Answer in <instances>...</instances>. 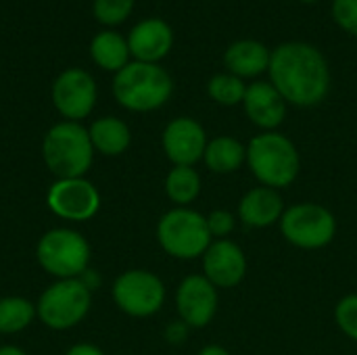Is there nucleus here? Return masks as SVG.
Wrapping results in <instances>:
<instances>
[{"mask_svg":"<svg viewBox=\"0 0 357 355\" xmlns=\"http://www.w3.org/2000/svg\"><path fill=\"white\" fill-rule=\"evenodd\" d=\"M278 226L289 245L305 251L328 247L339 228L335 213L316 201H301L287 207Z\"/></svg>","mask_w":357,"mask_h":355,"instance_id":"6","label":"nucleus"},{"mask_svg":"<svg viewBox=\"0 0 357 355\" xmlns=\"http://www.w3.org/2000/svg\"><path fill=\"white\" fill-rule=\"evenodd\" d=\"M92 61L105 71H121L130 63V46L115 31H100L90 42Z\"/></svg>","mask_w":357,"mask_h":355,"instance_id":"21","label":"nucleus"},{"mask_svg":"<svg viewBox=\"0 0 357 355\" xmlns=\"http://www.w3.org/2000/svg\"><path fill=\"white\" fill-rule=\"evenodd\" d=\"M42 157L56 180L84 178L94 161V146L88 130L77 121L52 126L42 140Z\"/></svg>","mask_w":357,"mask_h":355,"instance_id":"4","label":"nucleus"},{"mask_svg":"<svg viewBox=\"0 0 357 355\" xmlns=\"http://www.w3.org/2000/svg\"><path fill=\"white\" fill-rule=\"evenodd\" d=\"M134 0H94V17L105 25H117L130 17Z\"/></svg>","mask_w":357,"mask_h":355,"instance_id":"26","label":"nucleus"},{"mask_svg":"<svg viewBox=\"0 0 357 355\" xmlns=\"http://www.w3.org/2000/svg\"><path fill=\"white\" fill-rule=\"evenodd\" d=\"M174 92V80L157 63L132 61L115 73L113 94L117 103L136 113L163 107Z\"/></svg>","mask_w":357,"mask_h":355,"instance_id":"3","label":"nucleus"},{"mask_svg":"<svg viewBox=\"0 0 357 355\" xmlns=\"http://www.w3.org/2000/svg\"><path fill=\"white\" fill-rule=\"evenodd\" d=\"M301 2H305V4H312V2H316V0H301Z\"/></svg>","mask_w":357,"mask_h":355,"instance_id":"33","label":"nucleus"},{"mask_svg":"<svg viewBox=\"0 0 357 355\" xmlns=\"http://www.w3.org/2000/svg\"><path fill=\"white\" fill-rule=\"evenodd\" d=\"M92 305V291L79 280H56L36 303V316L52 331H69L77 326Z\"/></svg>","mask_w":357,"mask_h":355,"instance_id":"8","label":"nucleus"},{"mask_svg":"<svg viewBox=\"0 0 357 355\" xmlns=\"http://www.w3.org/2000/svg\"><path fill=\"white\" fill-rule=\"evenodd\" d=\"M165 285L163 280L142 268L126 270L117 276L113 285L115 305L132 318L155 316L165 303Z\"/></svg>","mask_w":357,"mask_h":355,"instance_id":"9","label":"nucleus"},{"mask_svg":"<svg viewBox=\"0 0 357 355\" xmlns=\"http://www.w3.org/2000/svg\"><path fill=\"white\" fill-rule=\"evenodd\" d=\"M157 243L169 257L188 262L203 257L213 239L201 211L192 207H174L157 222Z\"/></svg>","mask_w":357,"mask_h":355,"instance_id":"5","label":"nucleus"},{"mask_svg":"<svg viewBox=\"0 0 357 355\" xmlns=\"http://www.w3.org/2000/svg\"><path fill=\"white\" fill-rule=\"evenodd\" d=\"M284 209L280 190L259 184L241 197L236 216L249 228H270L280 222Z\"/></svg>","mask_w":357,"mask_h":355,"instance_id":"16","label":"nucleus"},{"mask_svg":"<svg viewBox=\"0 0 357 355\" xmlns=\"http://www.w3.org/2000/svg\"><path fill=\"white\" fill-rule=\"evenodd\" d=\"M0 355H27L23 349L15 347V345H2L0 347Z\"/></svg>","mask_w":357,"mask_h":355,"instance_id":"32","label":"nucleus"},{"mask_svg":"<svg viewBox=\"0 0 357 355\" xmlns=\"http://www.w3.org/2000/svg\"><path fill=\"white\" fill-rule=\"evenodd\" d=\"M203 276L215 289H234L238 287L249 270L247 255L230 239L213 241L203 253Z\"/></svg>","mask_w":357,"mask_h":355,"instance_id":"14","label":"nucleus"},{"mask_svg":"<svg viewBox=\"0 0 357 355\" xmlns=\"http://www.w3.org/2000/svg\"><path fill=\"white\" fill-rule=\"evenodd\" d=\"M220 289H215L203 274L186 276L176 291V310L188 328H205L218 314Z\"/></svg>","mask_w":357,"mask_h":355,"instance_id":"11","label":"nucleus"},{"mask_svg":"<svg viewBox=\"0 0 357 355\" xmlns=\"http://www.w3.org/2000/svg\"><path fill=\"white\" fill-rule=\"evenodd\" d=\"M335 324L347 339L357 343V293H349L337 301Z\"/></svg>","mask_w":357,"mask_h":355,"instance_id":"25","label":"nucleus"},{"mask_svg":"<svg viewBox=\"0 0 357 355\" xmlns=\"http://www.w3.org/2000/svg\"><path fill=\"white\" fill-rule=\"evenodd\" d=\"M272 52L266 48V44L257 40H236L232 42L224 52V65L228 67V73L236 77H257L270 67Z\"/></svg>","mask_w":357,"mask_h":355,"instance_id":"18","label":"nucleus"},{"mask_svg":"<svg viewBox=\"0 0 357 355\" xmlns=\"http://www.w3.org/2000/svg\"><path fill=\"white\" fill-rule=\"evenodd\" d=\"M36 257L42 270L59 280L82 278L90 264V245L75 230L54 228L40 236Z\"/></svg>","mask_w":357,"mask_h":355,"instance_id":"7","label":"nucleus"},{"mask_svg":"<svg viewBox=\"0 0 357 355\" xmlns=\"http://www.w3.org/2000/svg\"><path fill=\"white\" fill-rule=\"evenodd\" d=\"M130 54L142 63L161 61L174 46V31L163 19H144L128 36Z\"/></svg>","mask_w":357,"mask_h":355,"instance_id":"17","label":"nucleus"},{"mask_svg":"<svg viewBox=\"0 0 357 355\" xmlns=\"http://www.w3.org/2000/svg\"><path fill=\"white\" fill-rule=\"evenodd\" d=\"M203 163L211 174L230 176L247 163V144L234 136H215L207 142Z\"/></svg>","mask_w":357,"mask_h":355,"instance_id":"19","label":"nucleus"},{"mask_svg":"<svg viewBox=\"0 0 357 355\" xmlns=\"http://www.w3.org/2000/svg\"><path fill=\"white\" fill-rule=\"evenodd\" d=\"M48 209L69 222H86L100 209V195L86 178L56 180L46 192Z\"/></svg>","mask_w":357,"mask_h":355,"instance_id":"10","label":"nucleus"},{"mask_svg":"<svg viewBox=\"0 0 357 355\" xmlns=\"http://www.w3.org/2000/svg\"><path fill=\"white\" fill-rule=\"evenodd\" d=\"M36 318V305L25 297L0 299V335H15L25 331Z\"/></svg>","mask_w":357,"mask_h":355,"instance_id":"23","label":"nucleus"},{"mask_svg":"<svg viewBox=\"0 0 357 355\" xmlns=\"http://www.w3.org/2000/svg\"><path fill=\"white\" fill-rule=\"evenodd\" d=\"M207 132L192 117H176L172 119L161 136V146L172 165H188L203 161L207 149Z\"/></svg>","mask_w":357,"mask_h":355,"instance_id":"13","label":"nucleus"},{"mask_svg":"<svg viewBox=\"0 0 357 355\" xmlns=\"http://www.w3.org/2000/svg\"><path fill=\"white\" fill-rule=\"evenodd\" d=\"M207 220V228H209V234L213 241H222V239H228L234 228H236V216L228 209H213L211 213L205 216Z\"/></svg>","mask_w":357,"mask_h":355,"instance_id":"27","label":"nucleus"},{"mask_svg":"<svg viewBox=\"0 0 357 355\" xmlns=\"http://www.w3.org/2000/svg\"><path fill=\"white\" fill-rule=\"evenodd\" d=\"M270 82L289 105L316 107L331 90V69L324 54L307 42H284L272 50Z\"/></svg>","mask_w":357,"mask_h":355,"instance_id":"1","label":"nucleus"},{"mask_svg":"<svg viewBox=\"0 0 357 355\" xmlns=\"http://www.w3.org/2000/svg\"><path fill=\"white\" fill-rule=\"evenodd\" d=\"M52 103L67 121L88 117L96 103V82L84 69H67L52 84Z\"/></svg>","mask_w":357,"mask_h":355,"instance_id":"12","label":"nucleus"},{"mask_svg":"<svg viewBox=\"0 0 357 355\" xmlns=\"http://www.w3.org/2000/svg\"><path fill=\"white\" fill-rule=\"evenodd\" d=\"M243 107L253 126L264 132H276V128H280L287 119L289 103L272 86V82H253L247 86Z\"/></svg>","mask_w":357,"mask_h":355,"instance_id":"15","label":"nucleus"},{"mask_svg":"<svg viewBox=\"0 0 357 355\" xmlns=\"http://www.w3.org/2000/svg\"><path fill=\"white\" fill-rule=\"evenodd\" d=\"M333 19L343 31L357 36V0H333Z\"/></svg>","mask_w":357,"mask_h":355,"instance_id":"28","label":"nucleus"},{"mask_svg":"<svg viewBox=\"0 0 357 355\" xmlns=\"http://www.w3.org/2000/svg\"><path fill=\"white\" fill-rule=\"evenodd\" d=\"M245 92H247L245 82L241 77L232 75V73H215L207 82V94H209V98L213 103L222 105V107L243 105Z\"/></svg>","mask_w":357,"mask_h":355,"instance_id":"24","label":"nucleus"},{"mask_svg":"<svg viewBox=\"0 0 357 355\" xmlns=\"http://www.w3.org/2000/svg\"><path fill=\"white\" fill-rule=\"evenodd\" d=\"M247 165L261 186L282 190L299 178L301 155L289 136L261 132L247 144Z\"/></svg>","mask_w":357,"mask_h":355,"instance_id":"2","label":"nucleus"},{"mask_svg":"<svg viewBox=\"0 0 357 355\" xmlns=\"http://www.w3.org/2000/svg\"><path fill=\"white\" fill-rule=\"evenodd\" d=\"M65 355H105V352L92 343H77V345L69 347Z\"/></svg>","mask_w":357,"mask_h":355,"instance_id":"30","label":"nucleus"},{"mask_svg":"<svg viewBox=\"0 0 357 355\" xmlns=\"http://www.w3.org/2000/svg\"><path fill=\"white\" fill-rule=\"evenodd\" d=\"M186 337H188V326L182 320H176V322L167 324V328H165V341L167 343L180 345V343L186 341Z\"/></svg>","mask_w":357,"mask_h":355,"instance_id":"29","label":"nucleus"},{"mask_svg":"<svg viewBox=\"0 0 357 355\" xmlns=\"http://www.w3.org/2000/svg\"><path fill=\"white\" fill-rule=\"evenodd\" d=\"M163 188H165L167 199L176 207H190V203H195L199 199L203 182H201V176L195 167L174 165L165 176Z\"/></svg>","mask_w":357,"mask_h":355,"instance_id":"22","label":"nucleus"},{"mask_svg":"<svg viewBox=\"0 0 357 355\" xmlns=\"http://www.w3.org/2000/svg\"><path fill=\"white\" fill-rule=\"evenodd\" d=\"M90 142L94 146V153H100L105 157H117L128 151L132 142V132L126 121L119 117H100L90 128Z\"/></svg>","mask_w":357,"mask_h":355,"instance_id":"20","label":"nucleus"},{"mask_svg":"<svg viewBox=\"0 0 357 355\" xmlns=\"http://www.w3.org/2000/svg\"><path fill=\"white\" fill-rule=\"evenodd\" d=\"M197 355H230V352L226 349V347H222V345H215V343H211V345H205V347H201V352Z\"/></svg>","mask_w":357,"mask_h":355,"instance_id":"31","label":"nucleus"}]
</instances>
